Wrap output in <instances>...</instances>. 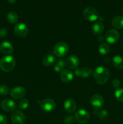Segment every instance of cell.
<instances>
[{
	"mask_svg": "<svg viewBox=\"0 0 123 124\" xmlns=\"http://www.w3.org/2000/svg\"><path fill=\"white\" fill-rule=\"evenodd\" d=\"M7 35V31L5 28H1L0 29V38H4Z\"/></svg>",
	"mask_w": 123,
	"mask_h": 124,
	"instance_id": "obj_30",
	"label": "cell"
},
{
	"mask_svg": "<svg viewBox=\"0 0 123 124\" xmlns=\"http://www.w3.org/2000/svg\"><path fill=\"white\" fill-rule=\"evenodd\" d=\"M40 107L44 112L49 113L54 111L56 107L55 101L51 99H45L40 102Z\"/></svg>",
	"mask_w": 123,
	"mask_h": 124,
	"instance_id": "obj_5",
	"label": "cell"
},
{
	"mask_svg": "<svg viewBox=\"0 0 123 124\" xmlns=\"http://www.w3.org/2000/svg\"><path fill=\"white\" fill-rule=\"evenodd\" d=\"M9 93V88L6 85H0V94L1 95H7Z\"/></svg>",
	"mask_w": 123,
	"mask_h": 124,
	"instance_id": "obj_27",
	"label": "cell"
},
{
	"mask_svg": "<svg viewBox=\"0 0 123 124\" xmlns=\"http://www.w3.org/2000/svg\"><path fill=\"white\" fill-rule=\"evenodd\" d=\"M77 108V104L74 100L72 99H68L64 104V108L68 113H72L74 112Z\"/></svg>",
	"mask_w": 123,
	"mask_h": 124,
	"instance_id": "obj_15",
	"label": "cell"
},
{
	"mask_svg": "<svg viewBox=\"0 0 123 124\" xmlns=\"http://www.w3.org/2000/svg\"><path fill=\"white\" fill-rule=\"evenodd\" d=\"M104 30V24L102 22L98 21L96 22L93 25L92 27V33L95 35H98L102 33Z\"/></svg>",
	"mask_w": 123,
	"mask_h": 124,
	"instance_id": "obj_18",
	"label": "cell"
},
{
	"mask_svg": "<svg viewBox=\"0 0 123 124\" xmlns=\"http://www.w3.org/2000/svg\"><path fill=\"white\" fill-rule=\"evenodd\" d=\"M83 14L84 19L89 21H95L100 17L99 12L97 10L92 7H86L83 10Z\"/></svg>",
	"mask_w": 123,
	"mask_h": 124,
	"instance_id": "obj_3",
	"label": "cell"
},
{
	"mask_svg": "<svg viewBox=\"0 0 123 124\" xmlns=\"http://www.w3.org/2000/svg\"><path fill=\"white\" fill-rule=\"evenodd\" d=\"M78 64H79V60L78 57L75 55L69 56L66 61V65L69 69H77L78 66Z\"/></svg>",
	"mask_w": 123,
	"mask_h": 124,
	"instance_id": "obj_14",
	"label": "cell"
},
{
	"mask_svg": "<svg viewBox=\"0 0 123 124\" xmlns=\"http://www.w3.org/2000/svg\"><path fill=\"white\" fill-rule=\"evenodd\" d=\"M95 82L99 85H103L107 82L110 77L109 70L104 67H98L93 71Z\"/></svg>",
	"mask_w": 123,
	"mask_h": 124,
	"instance_id": "obj_1",
	"label": "cell"
},
{
	"mask_svg": "<svg viewBox=\"0 0 123 124\" xmlns=\"http://www.w3.org/2000/svg\"><path fill=\"white\" fill-rule=\"evenodd\" d=\"M18 106H19V108L21 110H25L27 109L29 106V101L28 99H22L19 102L18 104Z\"/></svg>",
	"mask_w": 123,
	"mask_h": 124,
	"instance_id": "obj_25",
	"label": "cell"
},
{
	"mask_svg": "<svg viewBox=\"0 0 123 124\" xmlns=\"http://www.w3.org/2000/svg\"><path fill=\"white\" fill-rule=\"evenodd\" d=\"M1 107L7 112H12L16 108V104L10 99H4L1 102Z\"/></svg>",
	"mask_w": 123,
	"mask_h": 124,
	"instance_id": "obj_12",
	"label": "cell"
},
{
	"mask_svg": "<svg viewBox=\"0 0 123 124\" xmlns=\"http://www.w3.org/2000/svg\"><path fill=\"white\" fill-rule=\"evenodd\" d=\"M54 70H55V71H56V72H61V71L62 70L59 67H58L57 65H55V67H54Z\"/></svg>",
	"mask_w": 123,
	"mask_h": 124,
	"instance_id": "obj_34",
	"label": "cell"
},
{
	"mask_svg": "<svg viewBox=\"0 0 123 124\" xmlns=\"http://www.w3.org/2000/svg\"><path fill=\"white\" fill-rule=\"evenodd\" d=\"M55 65H57L58 67H59L62 70H63V68L65 67V65H66V61H65L62 59H59V60L57 61V62Z\"/></svg>",
	"mask_w": 123,
	"mask_h": 124,
	"instance_id": "obj_28",
	"label": "cell"
},
{
	"mask_svg": "<svg viewBox=\"0 0 123 124\" xmlns=\"http://www.w3.org/2000/svg\"><path fill=\"white\" fill-rule=\"evenodd\" d=\"M11 120L13 124H24L25 121L24 114L20 111H15L11 116Z\"/></svg>",
	"mask_w": 123,
	"mask_h": 124,
	"instance_id": "obj_11",
	"label": "cell"
},
{
	"mask_svg": "<svg viewBox=\"0 0 123 124\" xmlns=\"http://www.w3.org/2000/svg\"><path fill=\"white\" fill-rule=\"evenodd\" d=\"M7 117L3 114H0V124H7Z\"/></svg>",
	"mask_w": 123,
	"mask_h": 124,
	"instance_id": "obj_31",
	"label": "cell"
},
{
	"mask_svg": "<svg viewBox=\"0 0 123 124\" xmlns=\"http://www.w3.org/2000/svg\"><path fill=\"white\" fill-rule=\"evenodd\" d=\"M97 115L102 121H106L109 117V114L108 111L105 110H101L98 111Z\"/></svg>",
	"mask_w": 123,
	"mask_h": 124,
	"instance_id": "obj_24",
	"label": "cell"
},
{
	"mask_svg": "<svg viewBox=\"0 0 123 124\" xmlns=\"http://www.w3.org/2000/svg\"><path fill=\"white\" fill-rule=\"evenodd\" d=\"M75 74L77 75V76H80L81 74V69H76L75 71Z\"/></svg>",
	"mask_w": 123,
	"mask_h": 124,
	"instance_id": "obj_33",
	"label": "cell"
},
{
	"mask_svg": "<svg viewBox=\"0 0 123 124\" xmlns=\"http://www.w3.org/2000/svg\"><path fill=\"white\" fill-rule=\"evenodd\" d=\"M93 73L92 70L90 69L88 67H84L81 69V77L83 78H89L92 74Z\"/></svg>",
	"mask_w": 123,
	"mask_h": 124,
	"instance_id": "obj_23",
	"label": "cell"
},
{
	"mask_svg": "<svg viewBox=\"0 0 123 124\" xmlns=\"http://www.w3.org/2000/svg\"><path fill=\"white\" fill-rule=\"evenodd\" d=\"M104 40V38H103V37H102V36H99L98 38V41H99V42H102V41H103Z\"/></svg>",
	"mask_w": 123,
	"mask_h": 124,
	"instance_id": "obj_35",
	"label": "cell"
},
{
	"mask_svg": "<svg viewBox=\"0 0 123 124\" xmlns=\"http://www.w3.org/2000/svg\"><path fill=\"white\" fill-rule=\"evenodd\" d=\"M74 75L71 70L68 69H63L60 72V79L65 83H69L73 79Z\"/></svg>",
	"mask_w": 123,
	"mask_h": 124,
	"instance_id": "obj_13",
	"label": "cell"
},
{
	"mask_svg": "<svg viewBox=\"0 0 123 124\" xmlns=\"http://www.w3.org/2000/svg\"><path fill=\"white\" fill-rule=\"evenodd\" d=\"M112 24L115 29H123V16H117L114 17L112 20Z\"/></svg>",
	"mask_w": 123,
	"mask_h": 124,
	"instance_id": "obj_17",
	"label": "cell"
},
{
	"mask_svg": "<svg viewBox=\"0 0 123 124\" xmlns=\"http://www.w3.org/2000/svg\"><path fill=\"white\" fill-rule=\"evenodd\" d=\"M0 50L5 54H10L13 53V46L10 42L4 41L0 44Z\"/></svg>",
	"mask_w": 123,
	"mask_h": 124,
	"instance_id": "obj_16",
	"label": "cell"
},
{
	"mask_svg": "<svg viewBox=\"0 0 123 124\" xmlns=\"http://www.w3.org/2000/svg\"><path fill=\"white\" fill-rule=\"evenodd\" d=\"M74 121V118L72 116H68L65 118L64 122L66 124H72Z\"/></svg>",
	"mask_w": 123,
	"mask_h": 124,
	"instance_id": "obj_29",
	"label": "cell"
},
{
	"mask_svg": "<svg viewBox=\"0 0 123 124\" xmlns=\"http://www.w3.org/2000/svg\"><path fill=\"white\" fill-rule=\"evenodd\" d=\"M112 63L116 69H123V57L119 55L115 56L113 57Z\"/></svg>",
	"mask_w": 123,
	"mask_h": 124,
	"instance_id": "obj_20",
	"label": "cell"
},
{
	"mask_svg": "<svg viewBox=\"0 0 123 124\" xmlns=\"http://www.w3.org/2000/svg\"><path fill=\"white\" fill-rule=\"evenodd\" d=\"M7 1H8L9 3H11V4H13L14 3V2L16 1V0H7Z\"/></svg>",
	"mask_w": 123,
	"mask_h": 124,
	"instance_id": "obj_36",
	"label": "cell"
},
{
	"mask_svg": "<svg viewBox=\"0 0 123 124\" xmlns=\"http://www.w3.org/2000/svg\"><path fill=\"white\" fill-rule=\"evenodd\" d=\"M98 51L100 54L102 55L108 54L109 52H110V47L106 43H102L99 46Z\"/></svg>",
	"mask_w": 123,
	"mask_h": 124,
	"instance_id": "obj_22",
	"label": "cell"
},
{
	"mask_svg": "<svg viewBox=\"0 0 123 124\" xmlns=\"http://www.w3.org/2000/svg\"><path fill=\"white\" fill-rule=\"evenodd\" d=\"M121 85V82L119 79H113V81H112V86H113L114 88H118V87L120 86Z\"/></svg>",
	"mask_w": 123,
	"mask_h": 124,
	"instance_id": "obj_32",
	"label": "cell"
},
{
	"mask_svg": "<svg viewBox=\"0 0 123 124\" xmlns=\"http://www.w3.org/2000/svg\"><path fill=\"white\" fill-rule=\"evenodd\" d=\"M55 62V58L53 54H48L45 56L42 59V64L47 67L51 66Z\"/></svg>",
	"mask_w": 123,
	"mask_h": 124,
	"instance_id": "obj_19",
	"label": "cell"
},
{
	"mask_svg": "<svg viewBox=\"0 0 123 124\" xmlns=\"http://www.w3.org/2000/svg\"><path fill=\"white\" fill-rule=\"evenodd\" d=\"M90 102L95 110L101 109L103 107L104 101V99L100 94H94L90 98Z\"/></svg>",
	"mask_w": 123,
	"mask_h": 124,
	"instance_id": "obj_8",
	"label": "cell"
},
{
	"mask_svg": "<svg viewBox=\"0 0 123 124\" xmlns=\"http://www.w3.org/2000/svg\"><path fill=\"white\" fill-rule=\"evenodd\" d=\"M115 96L119 102H123V88H118L115 92Z\"/></svg>",
	"mask_w": 123,
	"mask_h": 124,
	"instance_id": "obj_26",
	"label": "cell"
},
{
	"mask_svg": "<svg viewBox=\"0 0 123 124\" xmlns=\"http://www.w3.org/2000/svg\"><path fill=\"white\" fill-rule=\"evenodd\" d=\"M69 50L67 44L65 42H59L57 44L54 48V53L57 56L62 58L66 55Z\"/></svg>",
	"mask_w": 123,
	"mask_h": 124,
	"instance_id": "obj_4",
	"label": "cell"
},
{
	"mask_svg": "<svg viewBox=\"0 0 123 124\" xmlns=\"http://www.w3.org/2000/svg\"><path fill=\"white\" fill-rule=\"evenodd\" d=\"M10 93L12 98L16 100H18V99H22L23 97L25 96L26 94V90L23 87L18 86L13 88Z\"/></svg>",
	"mask_w": 123,
	"mask_h": 124,
	"instance_id": "obj_9",
	"label": "cell"
},
{
	"mask_svg": "<svg viewBox=\"0 0 123 124\" xmlns=\"http://www.w3.org/2000/svg\"><path fill=\"white\" fill-rule=\"evenodd\" d=\"M75 119L80 124H86L90 120V115L86 110H78L75 113Z\"/></svg>",
	"mask_w": 123,
	"mask_h": 124,
	"instance_id": "obj_6",
	"label": "cell"
},
{
	"mask_svg": "<svg viewBox=\"0 0 123 124\" xmlns=\"http://www.w3.org/2000/svg\"><path fill=\"white\" fill-rule=\"evenodd\" d=\"M15 65V59L12 56H5L0 59V69L4 72H9L13 70Z\"/></svg>",
	"mask_w": 123,
	"mask_h": 124,
	"instance_id": "obj_2",
	"label": "cell"
},
{
	"mask_svg": "<svg viewBox=\"0 0 123 124\" xmlns=\"http://www.w3.org/2000/svg\"><path fill=\"white\" fill-rule=\"evenodd\" d=\"M14 31L19 37H25L28 33V27L22 23H19L16 24L14 28Z\"/></svg>",
	"mask_w": 123,
	"mask_h": 124,
	"instance_id": "obj_10",
	"label": "cell"
},
{
	"mask_svg": "<svg viewBox=\"0 0 123 124\" xmlns=\"http://www.w3.org/2000/svg\"><path fill=\"white\" fill-rule=\"evenodd\" d=\"M119 39V33L116 30L110 29L105 35V39L108 43L115 44L118 42Z\"/></svg>",
	"mask_w": 123,
	"mask_h": 124,
	"instance_id": "obj_7",
	"label": "cell"
},
{
	"mask_svg": "<svg viewBox=\"0 0 123 124\" xmlns=\"http://www.w3.org/2000/svg\"><path fill=\"white\" fill-rule=\"evenodd\" d=\"M7 19L8 23H10V24H15L18 20V16L16 12L12 11V12H8V14H7Z\"/></svg>",
	"mask_w": 123,
	"mask_h": 124,
	"instance_id": "obj_21",
	"label": "cell"
},
{
	"mask_svg": "<svg viewBox=\"0 0 123 124\" xmlns=\"http://www.w3.org/2000/svg\"></svg>",
	"mask_w": 123,
	"mask_h": 124,
	"instance_id": "obj_37",
	"label": "cell"
}]
</instances>
